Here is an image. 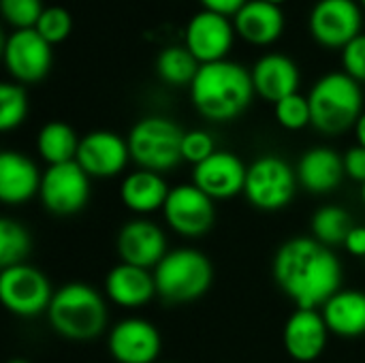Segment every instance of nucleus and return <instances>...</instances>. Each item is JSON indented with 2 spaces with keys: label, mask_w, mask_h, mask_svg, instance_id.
Returning <instances> with one entry per match:
<instances>
[{
  "label": "nucleus",
  "mask_w": 365,
  "mask_h": 363,
  "mask_svg": "<svg viewBox=\"0 0 365 363\" xmlns=\"http://www.w3.org/2000/svg\"><path fill=\"white\" fill-rule=\"evenodd\" d=\"M182 139L184 131L163 116H148L139 120L126 137L130 160L139 169L156 173L171 171L182 163Z\"/></svg>",
  "instance_id": "obj_6"
},
{
  "label": "nucleus",
  "mask_w": 365,
  "mask_h": 363,
  "mask_svg": "<svg viewBox=\"0 0 365 363\" xmlns=\"http://www.w3.org/2000/svg\"><path fill=\"white\" fill-rule=\"evenodd\" d=\"M255 92L269 103H278L291 94H297L299 88V68L284 53H267L257 60L250 71Z\"/></svg>",
  "instance_id": "obj_22"
},
{
  "label": "nucleus",
  "mask_w": 365,
  "mask_h": 363,
  "mask_svg": "<svg viewBox=\"0 0 365 363\" xmlns=\"http://www.w3.org/2000/svg\"><path fill=\"white\" fill-rule=\"evenodd\" d=\"M28 116V96L21 83L0 86V131L9 133L17 128Z\"/></svg>",
  "instance_id": "obj_30"
},
{
  "label": "nucleus",
  "mask_w": 365,
  "mask_h": 363,
  "mask_svg": "<svg viewBox=\"0 0 365 363\" xmlns=\"http://www.w3.org/2000/svg\"><path fill=\"white\" fill-rule=\"evenodd\" d=\"M235 32L250 45H269L280 39L284 30V15L280 4L267 0H248L233 15Z\"/></svg>",
  "instance_id": "obj_23"
},
{
  "label": "nucleus",
  "mask_w": 365,
  "mask_h": 363,
  "mask_svg": "<svg viewBox=\"0 0 365 363\" xmlns=\"http://www.w3.org/2000/svg\"><path fill=\"white\" fill-rule=\"evenodd\" d=\"M274 280L304 310H321L342 289V263L334 248L302 235L284 242L274 257Z\"/></svg>",
  "instance_id": "obj_1"
},
{
  "label": "nucleus",
  "mask_w": 365,
  "mask_h": 363,
  "mask_svg": "<svg viewBox=\"0 0 365 363\" xmlns=\"http://www.w3.org/2000/svg\"><path fill=\"white\" fill-rule=\"evenodd\" d=\"M79 137L75 135V131L64 124V122H47L36 137V152L38 156L47 163V167L51 165H62V163H71L77 156L79 150Z\"/></svg>",
  "instance_id": "obj_26"
},
{
  "label": "nucleus",
  "mask_w": 365,
  "mask_h": 363,
  "mask_svg": "<svg viewBox=\"0 0 365 363\" xmlns=\"http://www.w3.org/2000/svg\"><path fill=\"white\" fill-rule=\"evenodd\" d=\"M355 137H357V145L365 148V111L355 124Z\"/></svg>",
  "instance_id": "obj_39"
},
{
  "label": "nucleus",
  "mask_w": 365,
  "mask_h": 363,
  "mask_svg": "<svg viewBox=\"0 0 365 363\" xmlns=\"http://www.w3.org/2000/svg\"><path fill=\"white\" fill-rule=\"evenodd\" d=\"M75 160L90 178H115L126 169L130 160L128 141L111 131H92L81 137Z\"/></svg>",
  "instance_id": "obj_14"
},
{
  "label": "nucleus",
  "mask_w": 365,
  "mask_h": 363,
  "mask_svg": "<svg viewBox=\"0 0 365 363\" xmlns=\"http://www.w3.org/2000/svg\"><path fill=\"white\" fill-rule=\"evenodd\" d=\"M321 315L329 334L340 338L365 336V293L355 289H340L323 308Z\"/></svg>",
  "instance_id": "obj_25"
},
{
  "label": "nucleus",
  "mask_w": 365,
  "mask_h": 363,
  "mask_svg": "<svg viewBox=\"0 0 365 363\" xmlns=\"http://www.w3.org/2000/svg\"><path fill=\"white\" fill-rule=\"evenodd\" d=\"M216 152L214 139L207 131H188L182 139V160L190 163L192 167L203 163Z\"/></svg>",
  "instance_id": "obj_34"
},
{
  "label": "nucleus",
  "mask_w": 365,
  "mask_h": 363,
  "mask_svg": "<svg viewBox=\"0 0 365 363\" xmlns=\"http://www.w3.org/2000/svg\"><path fill=\"white\" fill-rule=\"evenodd\" d=\"M267 2H274V4H282L284 0H267Z\"/></svg>",
  "instance_id": "obj_42"
},
{
  "label": "nucleus",
  "mask_w": 365,
  "mask_h": 363,
  "mask_svg": "<svg viewBox=\"0 0 365 363\" xmlns=\"http://www.w3.org/2000/svg\"><path fill=\"white\" fill-rule=\"evenodd\" d=\"M32 250L30 233L13 218L4 216L0 220V265L11 267L26 263Z\"/></svg>",
  "instance_id": "obj_29"
},
{
  "label": "nucleus",
  "mask_w": 365,
  "mask_h": 363,
  "mask_svg": "<svg viewBox=\"0 0 365 363\" xmlns=\"http://www.w3.org/2000/svg\"><path fill=\"white\" fill-rule=\"evenodd\" d=\"M163 218L178 235L201 237L214 227L216 220L214 199H210L192 182L173 186L163 208Z\"/></svg>",
  "instance_id": "obj_10"
},
{
  "label": "nucleus",
  "mask_w": 365,
  "mask_h": 363,
  "mask_svg": "<svg viewBox=\"0 0 365 363\" xmlns=\"http://www.w3.org/2000/svg\"><path fill=\"white\" fill-rule=\"evenodd\" d=\"M353 227L349 212L340 205H323L312 216V237L329 248L344 246Z\"/></svg>",
  "instance_id": "obj_27"
},
{
  "label": "nucleus",
  "mask_w": 365,
  "mask_h": 363,
  "mask_svg": "<svg viewBox=\"0 0 365 363\" xmlns=\"http://www.w3.org/2000/svg\"><path fill=\"white\" fill-rule=\"evenodd\" d=\"M274 111H276L278 124L282 128H287V131H302L308 124H312L310 103L299 92L297 94H291V96H287L282 101H278L274 105Z\"/></svg>",
  "instance_id": "obj_31"
},
{
  "label": "nucleus",
  "mask_w": 365,
  "mask_h": 363,
  "mask_svg": "<svg viewBox=\"0 0 365 363\" xmlns=\"http://www.w3.org/2000/svg\"><path fill=\"white\" fill-rule=\"evenodd\" d=\"M4 64L15 83H36L51 68V45L34 30H13L4 41Z\"/></svg>",
  "instance_id": "obj_12"
},
{
  "label": "nucleus",
  "mask_w": 365,
  "mask_h": 363,
  "mask_svg": "<svg viewBox=\"0 0 365 363\" xmlns=\"http://www.w3.org/2000/svg\"><path fill=\"white\" fill-rule=\"evenodd\" d=\"M248 167L227 150H216L210 158L192 167V184L214 201H227L244 193Z\"/></svg>",
  "instance_id": "obj_15"
},
{
  "label": "nucleus",
  "mask_w": 365,
  "mask_h": 363,
  "mask_svg": "<svg viewBox=\"0 0 365 363\" xmlns=\"http://www.w3.org/2000/svg\"><path fill=\"white\" fill-rule=\"evenodd\" d=\"M295 171L299 186L312 195L334 193L346 178L344 158L327 145H317L304 152Z\"/></svg>",
  "instance_id": "obj_19"
},
{
  "label": "nucleus",
  "mask_w": 365,
  "mask_h": 363,
  "mask_svg": "<svg viewBox=\"0 0 365 363\" xmlns=\"http://www.w3.org/2000/svg\"><path fill=\"white\" fill-rule=\"evenodd\" d=\"M0 9H2L4 19L15 30L34 28L45 11L41 0H0Z\"/></svg>",
  "instance_id": "obj_33"
},
{
  "label": "nucleus",
  "mask_w": 365,
  "mask_h": 363,
  "mask_svg": "<svg viewBox=\"0 0 365 363\" xmlns=\"http://www.w3.org/2000/svg\"><path fill=\"white\" fill-rule=\"evenodd\" d=\"M344 248H346L349 255L365 259V227H357L355 225L351 229V233H349V237L344 242Z\"/></svg>",
  "instance_id": "obj_37"
},
{
  "label": "nucleus",
  "mask_w": 365,
  "mask_h": 363,
  "mask_svg": "<svg viewBox=\"0 0 365 363\" xmlns=\"http://www.w3.org/2000/svg\"><path fill=\"white\" fill-rule=\"evenodd\" d=\"M156 295L167 304H190L201 300L214 280L210 259L197 248H173L152 270Z\"/></svg>",
  "instance_id": "obj_5"
},
{
  "label": "nucleus",
  "mask_w": 365,
  "mask_h": 363,
  "mask_svg": "<svg viewBox=\"0 0 365 363\" xmlns=\"http://www.w3.org/2000/svg\"><path fill=\"white\" fill-rule=\"evenodd\" d=\"M6 363H30V362H26V359H11V362H6Z\"/></svg>",
  "instance_id": "obj_41"
},
{
  "label": "nucleus",
  "mask_w": 365,
  "mask_h": 363,
  "mask_svg": "<svg viewBox=\"0 0 365 363\" xmlns=\"http://www.w3.org/2000/svg\"><path fill=\"white\" fill-rule=\"evenodd\" d=\"M329 342V329L321 310L297 308L284 323L282 344L291 359L299 363L317 362Z\"/></svg>",
  "instance_id": "obj_18"
},
{
  "label": "nucleus",
  "mask_w": 365,
  "mask_h": 363,
  "mask_svg": "<svg viewBox=\"0 0 365 363\" xmlns=\"http://www.w3.org/2000/svg\"><path fill=\"white\" fill-rule=\"evenodd\" d=\"M364 90L344 71L323 75L310 90L312 126L323 135H340L355 128L364 113Z\"/></svg>",
  "instance_id": "obj_4"
},
{
  "label": "nucleus",
  "mask_w": 365,
  "mask_h": 363,
  "mask_svg": "<svg viewBox=\"0 0 365 363\" xmlns=\"http://www.w3.org/2000/svg\"><path fill=\"white\" fill-rule=\"evenodd\" d=\"M255 94L250 71L231 60L201 64L190 83V101L210 122H229L240 118Z\"/></svg>",
  "instance_id": "obj_2"
},
{
  "label": "nucleus",
  "mask_w": 365,
  "mask_h": 363,
  "mask_svg": "<svg viewBox=\"0 0 365 363\" xmlns=\"http://www.w3.org/2000/svg\"><path fill=\"white\" fill-rule=\"evenodd\" d=\"M199 66V60L186 47H167L156 58V73L169 86H190Z\"/></svg>",
  "instance_id": "obj_28"
},
{
  "label": "nucleus",
  "mask_w": 365,
  "mask_h": 363,
  "mask_svg": "<svg viewBox=\"0 0 365 363\" xmlns=\"http://www.w3.org/2000/svg\"><path fill=\"white\" fill-rule=\"evenodd\" d=\"M41 178L36 163L21 152L4 150L0 154V201L6 205H21L38 197Z\"/></svg>",
  "instance_id": "obj_20"
},
{
  "label": "nucleus",
  "mask_w": 365,
  "mask_h": 363,
  "mask_svg": "<svg viewBox=\"0 0 365 363\" xmlns=\"http://www.w3.org/2000/svg\"><path fill=\"white\" fill-rule=\"evenodd\" d=\"M53 293L49 278L30 263L2 267L0 272V302L15 317L47 315Z\"/></svg>",
  "instance_id": "obj_8"
},
{
  "label": "nucleus",
  "mask_w": 365,
  "mask_h": 363,
  "mask_svg": "<svg viewBox=\"0 0 365 363\" xmlns=\"http://www.w3.org/2000/svg\"><path fill=\"white\" fill-rule=\"evenodd\" d=\"M297 186V171L284 158L267 154L248 165L244 197L261 212H280L295 199Z\"/></svg>",
  "instance_id": "obj_7"
},
{
  "label": "nucleus",
  "mask_w": 365,
  "mask_h": 363,
  "mask_svg": "<svg viewBox=\"0 0 365 363\" xmlns=\"http://www.w3.org/2000/svg\"><path fill=\"white\" fill-rule=\"evenodd\" d=\"M34 30L49 43H60L64 41L71 30H73V19H71V13L64 9V6H45L38 24L34 26Z\"/></svg>",
  "instance_id": "obj_32"
},
{
  "label": "nucleus",
  "mask_w": 365,
  "mask_h": 363,
  "mask_svg": "<svg viewBox=\"0 0 365 363\" xmlns=\"http://www.w3.org/2000/svg\"><path fill=\"white\" fill-rule=\"evenodd\" d=\"M47 319L58 336L73 342H88L105 332L107 304L94 287L68 282L53 293Z\"/></svg>",
  "instance_id": "obj_3"
},
{
  "label": "nucleus",
  "mask_w": 365,
  "mask_h": 363,
  "mask_svg": "<svg viewBox=\"0 0 365 363\" xmlns=\"http://www.w3.org/2000/svg\"><path fill=\"white\" fill-rule=\"evenodd\" d=\"M115 248L122 263H130L143 270H154L169 252L165 231L154 220L143 216L128 220L120 229Z\"/></svg>",
  "instance_id": "obj_16"
},
{
  "label": "nucleus",
  "mask_w": 365,
  "mask_h": 363,
  "mask_svg": "<svg viewBox=\"0 0 365 363\" xmlns=\"http://www.w3.org/2000/svg\"><path fill=\"white\" fill-rule=\"evenodd\" d=\"M361 203H364V208H365V184L361 186Z\"/></svg>",
  "instance_id": "obj_40"
},
{
  "label": "nucleus",
  "mask_w": 365,
  "mask_h": 363,
  "mask_svg": "<svg viewBox=\"0 0 365 363\" xmlns=\"http://www.w3.org/2000/svg\"><path fill=\"white\" fill-rule=\"evenodd\" d=\"M107 349L118 363H156L163 351V338L154 323L128 317L109 329Z\"/></svg>",
  "instance_id": "obj_13"
},
{
  "label": "nucleus",
  "mask_w": 365,
  "mask_h": 363,
  "mask_svg": "<svg viewBox=\"0 0 365 363\" xmlns=\"http://www.w3.org/2000/svg\"><path fill=\"white\" fill-rule=\"evenodd\" d=\"M344 158V173L349 180L357 182V184H365V148L355 145L351 150H346Z\"/></svg>",
  "instance_id": "obj_36"
},
{
  "label": "nucleus",
  "mask_w": 365,
  "mask_h": 363,
  "mask_svg": "<svg viewBox=\"0 0 365 363\" xmlns=\"http://www.w3.org/2000/svg\"><path fill=\"white\" fill-rule=\"evenodd\" d=\"M235 26L227 15L214 11H199L186 26V49L199 60V64L227 60L233 45Z\"/></svg>",
  "instance_id": "obj_17"
},
{
  "label": "nucleus",
  "mask_w": 365,
  "mask_h": 363,
  "mask_svg": "<svg viewBox=\"0 0 365 363\" xmlns=\"http://www.w3.org/2000/svg\"><path fill=\"white\" fill-rule=\"evenodd\" d=\"M171 188L167 186L163 173L137 169L122 180L120 199L137 216L148 218L154 212H163Z\"/></svg>",
  "instance_id": "obj_24"
},
{
  "label": "nucleus",
  "mask_w": 365,
  "mask_h": 363,
  "mask_svg": "<svg viewBox=\"0 0 365 363\" xmlns=\"http://www.w3.org/2000/svg\"><path fill=\"white\" fill-rule=\"evenodd\" d=\"M90 180L92 178L77 165V160L51 165L43 171L38 199L49 214H79L90 201Z\"/></svg>",
  "instance_id": "obj_9"
},
{
  "label": "nucleus",
  "mask_w": 365,
  "mask_h": 363,
  "mask_svg": "<svg viewBox=\"0 0 365 363\" xmlns=\"http://www.w3.org/2000/svg\"><path fill=\"white\" fill-rule=\"evenodd\" d=\"M310 32L327 49H344L361 34V9L355 0H319L310 11Z\"/></svg>",
  "instance_id": "obj_11"
},
{
  "label": "nucleus",
  "mask_w": 365,
  "mask_h": 363,
  "mask_svg": "<svg viewBox=\"0 0 365 363\" xmlns=\"http://www.w3.org/2000/svg\"><path fill=\"white\" fill-rule=\"evenodd\" d=\"M248 0H201V4L207 9V11H214V13H220V15H235Z\"/></svg>",
  "instance_id": "obj_38"
},
{
  "label": "nucleus",
  "mask_w": 365,
  "mask_h": 363,
  "mask_svg": "<svg viewBox=\"0 0 365 363\" xmlns=\"http://www.w3.org/2000/svg\"><path fill=\"white\" fill-rule=\"evenodd\" d=\"M359 2H361V6H364V9H365V0H359Z\"/></svg>",
  "instance_id": "obj_43"
},
{
  "label": "nucleus",
  "mask_w": 365,
  "mask_h": 363,
  "mask_svg": "<svg viewBox=\"0 0 365 363\" xmlns=\"http://www.w3.org/2000/svg\"><path fill=\"white\" fill-rule=\"evenodd\" d=\"M342 64L346 75H351L359 83H365V34L355 36L342 49Z\"/></svg>",
  "instance_id": "obj_35"
},
{
  "label": "nucleus",
  "mask_w": 365,
  "mask_h": 363,
  "mask_svg": "<svg viewBox=\"0 0 365 363\" xmlns=\"http://www.w3.org/2000/svg\"><path fill=\"white\" fill-rule=\"evenodd\" d=\"M105 295L120 308H141L150 304L156 295L154 274L150 270L120 261L115 267L109 270L105 278Z\"/></svg>",
  "instance_id": "obj_21"
}]
</instances>
